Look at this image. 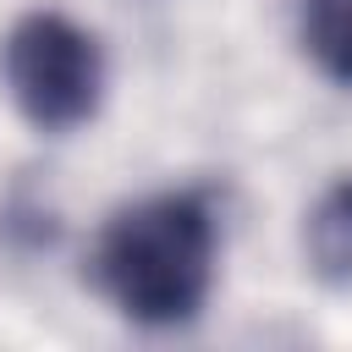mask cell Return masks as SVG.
I'll return each instance as SVG.
<instances>
[{"mask_svg": "<svg viewBox=\"0 0 352 352\" xmlns=\"http://www.w3.org/2000/svg\"><path fill=\"white\" fill-rule=\"evenodd\" d=\"M0 82L38 132H77L104 99V55L88 28L60 11H28L0 44Z\"/></svg>", "mask_w": 352, "mask_h": 352, "instance_id": "2", "label": "cell"}, {"mask_svg": "<svg viewBox=\"0 0 352 352\" xmlns=\"http://www.w3.org/2000/svg\"><path fill=\"white\" fill-rule=\"evenodd\" d=\"M308 264L324 286H352V176L336 182L308 214Z\"/></svg>", "mask_w": 352, "mask_h": 352, "instance_id": "3", "label": "cell"}, {"mask_svg": "<svg viewBox=\"0 0 352 352\" xmlns=\"http://www.w3.org/2000/svg\"><path fill=\"white\" fill-rule=\"evenodd\" d=\"M99 292L148 330L187 324L214 286V214L192 192H160L121 209L94 248Z\"/></svg>", "mask_w": 352, "mask_h": 352, "instance_id": "1", "label": "cell"}, {"mask_svg": "<svg viewBox=\"0 0 352 352\" xmlns=\"http://www.w3.org/2000/svg\"><path fill=\"white\" fill-rule=\"evenodd\" d=\"M302 44L324 77L352 88V0H308L302 6Z\"/></svg>", "mask_w": 352, "mask_h": 352, "instance_id": "4", "label": "cell"}]
</instances>
